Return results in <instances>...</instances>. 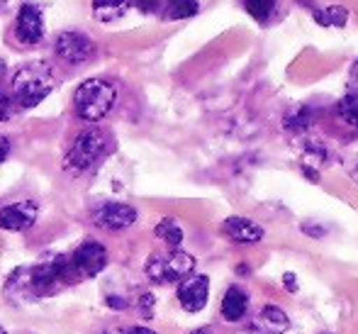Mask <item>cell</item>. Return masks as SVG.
<instances>
[{"mask_svg": "<svg viewBox=\"0 0 358 334\" xmlns=\"http://www.w3.org/2000/svg\"><path fill=\"white\" fill-rule=\"evenodd\" d=\"M108 305L113 307V310H127V300L117 295H108Z\"/></svg>", "mask_w": 358, "mask_h": 334, "instance_id": "obj_24", "label": "cell"}, {"mask_svg": "<svg viewBox=\"0 0 358 334\" xmlns=\"http://www.w3.org/2000/svg\"><path fill=\"white\" fill-rule=\"evenodd\" d=\"M244 8L256 22H266V20L273 15L275 0H244Z\"/></svg>", "mask_w": 358, "mask_h": 334, "instance_id": "obj_19", "label": "cell"}, {"mask_svg": "<svg viewBox=\"0 0 358 334\" xmlns=\"http://www.w3.org/2000/svg\"><path fill=\"white\" fill-rule=\"evenodd\" d=\"M3 76H5V62L0 59V81H3Z\"/></svg>", "mask_w": 358, "mask_h": 334, "instance_id": "obj_30", "label": "cell"}, {"mask_svg": "<svg viewBox=\"0 0 358 334\" xmlns=\"http://www.w3.org/2000/svg\"><path fill=\"white\" fill-rule=\"evenodd\" d=\"M159 3L161 0H134V5L139 8V13H144V15L156 13V10H159Z\"/></svg>", "mask_w": 358, "mask_h": 334, "instance_id": "obj_23", "label": "cell"}, {"mask_svg": "<svg viewBox=\"0 0 358 334\" xmlns=\"http://www.w3.org/2000/svg\"><path fill=\"white\" fill-rule=\"evenodd\" d=\"M127 334H156V332L149 330V327H132V330H127Z\"/></svg>", "mask_w": 358, "mask_h": 334, "instance_id": "obj_28", "label": "cell"}, {"mask_svg": "<svg viewBox=\"0 0 358 334\" xmlns=\"http://www.w3.org/2000/svg\"><path fill=\"white\" fill-rule=\"evenodd\" d=\"M0 334H8V332H5V330H3V325H0Z\"/></svg>", "mask_w": 358, "mask_h": 334, "instance_id": "obj_31", "label": "cell"}, {"mask_svg": "<svg viewBox=\"0 0 358 334\" xmlns=\"http://www.w3.org/2000/svg\"><path fill=\"white\" fill-rule=\"evenodd\" d=\"M54 54L62 59L64 64H71V67H78V64H85L93 59L95 54V44L88 34L83 32H62L54 42Z\"/></svg>", "mask_w": 358, "mask_h": 334, "instance_id": "obj_5", "label": "cell"}, {"mask_svg": "<svg viewBox=\"0 0 358 334\" xmlns=\"http://www.w3.org/2000/svg\"><path fill=\"white\" fill-rule=\"evenodd\" d=\"M222 317H224L227 322H239L244 320L246 310H249V295H246L244 291H241L239 286H231L227 288L224 298H222Z\"/></svg>", "mask_w": 358, "mask_h": 334, "instance_id": "obj_12", "label": "cell"}, {"mask_svg": "<svg viewBox=\"0 0 358 334\" xmlns=\"http://www.w3.org/2000/svg\"><path fill=\"white\" fill-rule=\"evenodd\" d=\"M115 100H117L115 83L105 78H88L76 88L73 108L76 115L85 123H100L115 108Z\"/></svg>", "mask_w": 358, "mask_h": 334, "instance_id": "obj_2", "label": "cell"}, {"mask_svg": "<svg viewBox=\"0 0 358 334\" xmlns=\"http://www.w3.org/2000/svg\"><path fill=\"white\" fill-rule=\"evenodd\" d=\"M54 88V71L47 62H27L13 74V100L20 110L37 108Z\"/></svg>", "mask_w": 358, "mask_h": 334, "instance_id": "obj_1", "label": "cell"}, {"mask_svg": "<svg viewBox=\"0 0 358 334\" xmlns=\"http://www.w3.org/2000/svg\"><path fill=\"white\" fill-rule=\"evenodd\" d=\"M302 232L305 235H312V237H324L327 230H322V227H312V225H302Z\"/></svg>", "mask_w": 358, "mask_h": 334, "instance_id": "obj_26", "label": "cell"}, {"mask_svg": "<svg viewBox=\"0 0 358 334\" xmlns=\"http://www.w3.org/2000/svg\"><path fill=\"white\" fill-rule=\"evenodd\" d=\"M315 20L324 27H344L349 20V10L341 5H329L324 10H315Z\"/></svg>", "mask_w": 358, "mask_h": 334, "instance_id": "obj_18", "label": "cell"}, {"mask_svg": "<svg viewBox=\"0 0 358 334\" xmlns=\"http://www.w3.org/2000/svg\"><path fill=\"white\" fill-rule=\"evenodd\" d=\"M17 103L13 100V95L3 93L0 90V123H8V120L15 118V113H17Z\"/></svg>", "mask_w": 358, "mask_h": 334, "instance_id": "obj_21", "label": "cell"}, {"mask_svg": "<svg viewBox=\"0 0 358 334\" xmlns=\"http://www.w3.org/2000/svg\"><path fill=\"white\" fill-rule=\"evenodd\" d=\"M283 286L287 288L290 293H295L297 291V283H295V273H285L283 276Z\"/></svg>", "mask_w": 358, "mask_h": 334, "instance_id": "obj_27", "label": "cell"}, {"mask_svg": "<svg viewBox=\"0 0 358 334\" xmlns=\"http://www.w3.org/2000/svg\"><path fill=\"white\" fill-rule=\"evenodd\" d=\"M110 151V139L100 130H85L73 139L71 149L66 151V169L73 174H85Z\"/></svg>", "mask_w": 358, "mask_h": 334, "instance_id": "obj_3", "label": "cell"}, {"mask_svg": "<svg viewBox=\"0 0 358 334\" xmlns=\"http://www.w3.org/2000/svg\"><path fill=\"white\" fill-rule=\"evenodd\" d=\"M39 207L32 200H17L10 202V205L0 207V230L8 232H22L37 222Z\"/></svg>", "mask_w": 358, "mask_h": 334, "instance_id": "obj_10", "label": "cell"}, {"mask_svg": "<svg viewBox=\"0 0 358 334\" xmlns=\"http://www.w3.org/2000/svg\"><path fill=\"white\" fill-rule=\"evenodd\" d=\"M15 37L24 47H34L44 39V15L34 3H24L15 18Z\"/></svg>", "mask_w": 358, "mask_h": 334, "instance_id": "obj_7", "label": "cell"}, {"mask_svg": "<svg viewBox=\"0 0 358 334\" xmlns=\"http://www.w3.org/2000/svg\"><path fill=\"white\" fill-rule=\"evenodd\" d=\"M154 235L159 237V239H164L171 249H176V246L183 244V230H180V225L173 220V217H164V220L156 225Z\"/></svg>", "mask_w": 358, "mask_h": 334, "instance_id": "obj_16", "label": "cell"}, {"mask_svg": "<svg viewBox=\"0 0 358 334\" xmlns=\"http://www.w3.org/2000/svg\"><path fill=\"white\" fill-rule=\"evenodd\" d=\"M310 125H312V110L310 108H300L297 113L287 115V118L283 120V127L290 130V132H305Z\"/></svg>", "mask_w": 358, "mask_h": 334, "instance_id": "obj_20", "label": "cell"}, {"mask_svg": "<svg viewBox=\"0 0 358 334\" xmlns=\"http://www.w3.org/2000/svg\"><path fill=\"white\" fill-rule=\"evenodd\" d=\"M222 232L229 237L231 242H239V244H256V242L264 239V227L259 222L249 220V217H227L222 222Z\"/></svg>", "mask_w": 358, "mask_h": 334, "instance_id": "obj_11", "label": "cell"}, {"mask_svg": "<svg viewBox=\"0 0 358 334\" xmlns=\"http://www.w3.org/2000/svg\"><path fill=\"white\" fill-rule=\"evenodd\" d=\"M334 113L336 118L341 120L344 125L349 127H356L358 130V93H349L334 105Z\"/></svg>", "mask_w": 358, "mask_h": 334, "instance_id": "obj_17", "label": "cell"}, {"mask_svg": "<svg viewBox=\"0 0 358 334\" xmlns=\"http://www.w3.org/2000/svg\"><path fill=\"white\" fill-rule=\"evenodd\" d=\"M188 334H210V327H200V330H193V332H188Z\"/></svg>", "mask_w": 358, "mask_h": 334, "instance_id": "obj_29", "label": "cell"}, {"mask_svg": "<svg viewBox=\"0 0 358 334\" xmlns=\"http://www.w3.org/2000/svg\"><path fill=\"white\" fill-rule=\"evenodd\" d=\"M256 327H259L261 332H266V334H283L285 330H290V317H287L280 307L266 305L264 310L259 312Z\"/></svg>", "mask_w": 358, "mask_h": 334, "instance_id": "obj_13", "label": "cell"}, {"mask_svg": "<svg viewBox=\"0 0 358 334\" xmlns=\"http://www.w3.org/2000/svg\"><path fill=\"white\" fill-rule=\"evenodd\" d=\"M178 302L185 312H200L208 305L210 298V278L208 276H185L183 281H178Z\"/></svg>", "mask_w": 358, "mask_h": 334, "instance_id": "obj_9", "label": "cell"}, {"mask_svg": "<svg viewBox=\"0 0 358 334\" xmlns=\"http://www.w3.org/2000/svg\"><path fill=\"white\" fill-rule=\"evenodd\" d=\"M154 307H156V298L151 295V293H144V295H139L137 310H139V315H142L144 320H151V317H154Z\"/></svg>", "mask_w": 358, "mask_h": 334, "instance_id": "obj_22", "label": "cell"}, {"mask_svg": "<svg viewBox=\"0 0 358 334\" xmlns=\"http://www.w3.org/2000/svg\"><path fill=\"white\" fill-rule=\"evenodd\" d=\"M200 10L198 0H166L164 18L166 20H188L195 18Z\"/></svg>", "mask_w": 358, "mask_h": 334, "instance_id": "obj_15", "label": "cell"}, {"mask_svg": "<svg viewBox=\"0 0 358 334\" xmlns=\"http://www.w3.org/2000/svg\"><path fill=\"white\" fill-rule=\"evenodd\" d=\"M129 5H132V0H93V15L95 20H100V22H113V20L122 18L124 13L129 10Z\"/></svg>", "mask_w": 358, "mask_h": 334, "instance_id": "obj_14", "label": "cell"}, {"mask_svg": "<svg viewBox=\"0 0 358 334\" xmlns=\"http://www.w3.org/2000/svg\"><path fill=\"white\" fill-rule=\"evenodd\" d=\"M195 268V259L188 251H180L178 246L171 251L151 254L146 261V276L154 283H178L185 276H190Z\"/></svg>", "mask_w": 358, "mask_h": 334, "instance_id": "obj_4", "label": "cell"}, {"mask_svg": "<svg viewBox=\"0 0 358 334\" xmlns=\"http://www.w3.org/2000/svg\"><path fill=\"white\" fill-rule=\"evenodd\" d=\"M69 259H71V266L80 276V281H83V278L98 276V273L108 266V249H105L100 242L88 239L80 246H76V251L69 256Z\"/></svg>", "mask_w": 358, "mask_h": 334, "instance_id": "obj_6", "label": "cell"}, {"mask_svg": "<svg viewBox=\"0 0 358 334\" xmlns=\"http://www.w3.org/2000/svg\"><path fill=\"white\" fill-rule=\"evenodd\" d=\"M139 212L127 202H103L93 212V222L105 232H122L137 222Z\"/></svg>", "mask_w": 358, "mask_h": 334, "instance_id": "obj_8", "label": "cell"}, {"mask_svg": "<svg viewBox=\"0 0 358 334\" xmlns=\"http://www.w3.org/2000/svg\"><path fill=\"white\" fill-rule=\"evenodd\" d=\"M8 154H10V139H8V137L0 134V164H3V161L8 159Z\"/></svg>", "mask_w": 358, "mask_h": 334, "instance_id": "obj_25", "label": "cell"}]
</instances>
